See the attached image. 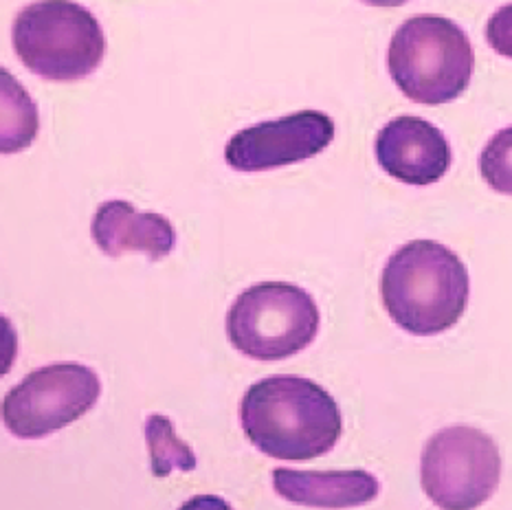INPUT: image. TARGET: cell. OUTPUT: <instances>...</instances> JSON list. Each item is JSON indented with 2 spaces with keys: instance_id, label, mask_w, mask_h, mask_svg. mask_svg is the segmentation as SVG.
I'll list each match as a JSON object with an SVG mask.
<instances>
[{
  "instance_id": "cell-1",
  "label": "cell",
  "mask_w": 512,
  "mask_h": 510,
  "mask_svg": "<svg viewBox=\"0 0 512 510\" xmlns=\"http://www.w3.org/2000/svg\"><path fill=\"white\" fill-rule=\"evenodd\" d=\"M240 423L255 449L286 462L326 456L343 429L341 409L330 392L295 374L253 383L242 396Z\"/></svg>"
},
{
  "instance_id": "cell-2",
  "label": "cell",
  "mask_w": 512,
  "mask_h": 510,
  "mask_svg": "<svg viewBox=\"0 0 512 510\" xmlns=\"http://www.w3.org/2000/svg\"><path fill=\"white\" fill-rule=\"evenodd\" d=\"M381 295L396 326L416 337H433L462 319L471 277L449 247L436 240H411L385 262Z\"/></svg>"
},
{
  "instance_id": "cell-3",
  "label": "cell",
  "mask_w": 512,
  "mask_h": 510,
  "mask_svg": "<svg viewBox=\"0 0 512 510\" xmlns=\"http://www.w3.org/2000/svg\"><path fill=\"white\" fill-rule=\"evenodd\" d=\"M387 69L407 99L442 106L469 88L475 71L473 44L464 29L438 14L407 18L387 49Z\"/></svg>"
},
{
  "instance_id": "cell-4",
  "label": "cell",
  "mask_w": 512,
  "mask_h": 510,
  "mask_svg": "<svg viewBox=\"0 0 512 510\" xmlns=\"http://www.w3.org/2000/svg\"><path fill=\"white\" fill-rule=\"evenodd\" d=\"M18 60L49 82H80L104 62L106 36L91 9L73 0H38L11 27Z\"/></svg>"
},
{
  "instance_id": "cell-5",
  "label": "cell",
  "mask_w": 512,
  "mask_h": 510,
  "mask_svg": "<svg viewBox=\"0 0 512 510\" xmlns=\"http://www.w3.org/2000/svg\"><path fill=\"white\" fill-rule=\"evenodd\" d=\"M321 324L313 295L288 282H262L242 291L227 313L231 346L255 361L295 357L315 341Z\"/></svg>"
},
{
  "instance_id": "cell-6",
  "label": "cell",
  "mask_w": 512,
  "mask_h": 510,
  "mask_svg": "<svg viewBox=\"0 0 512 510\" xmlns=\"http://www.w3.org/2000/svg\"><path fill=\"white\" fill-rule=\"evenodd\" d=\"M502 478L495 440L469 425H453L429 438L420 480L440 510H475L493 497Z\"/></svg>"
},
{
  "instance_id": "cell-7",
  "label": "cell",
  "mask_w": 512,
  "mask_h": 510,
  "mask_svg": "<svg viewBox=\"0 0 512 510\" xmlns=\"http://www.w3.org/2000/svg\"><path fill=\"white\" fill-rule=\"evenodd\" d=\"M99 394H102V381L86 365H44L27 374L5 394L0 418L11 436L38 440L91 412Z\"/></svg>"
},
{
  "instance_id": "cell-8",
  "label": "cell",
  "mask_w": 512,
  "mask_h": 510,
  "mask_svg": "<svg viewBox=\"0 0 512 510\" xmlns=\"http://www.w3.org/2000/svg\"><path fill=\"white\" fill-rule=\"evenodd\" d=\"M335 132L330 115L302 110L236 132L225 146V161L238 172L277 170L317 157L330 146Z\"/></svg>"
},
{
  "instance_id": "cell-9",
  "label": "cell",
  "mask_w": 512,
  "mask_h": 510,
  "mask_svg": "<svg viewBox=\"0 0 512 510\" xmlns=\"http://www.w3.org/2000/svg\"><path fill=\"white\" fill-rule=\"evenodd\" d=\"M376 159L392 179L425 187L449 172L453 154L440 128L427 119L403 115L378 130Z\"/></svg>"
},
{
  "instance_id": "cell-10",
  "label": "cell",
  "mask_w": 512,
  "mask_h": 510,
  "mask_svg": "<svg viewBox=\"0 0 512 510\" xmlns=\"http://www.w3.org/2000/svg\"><path fill=\"white\" fill-rule=\"evenodd\" d=\"M91 231L95 245L110 258L139 251L150 260H163L176 247V231L168 218L154 212H137L126 201L99 205Z\"/></svg>"
},
{
  "instance_id": "cell-11",
  "label": "cell",
  "mask_w": 512,
  "mask_h": 510,
  "mask_svg": "<svg viewBox=\"0 0 512 510\" xmlns=\"http://www.w3.org/2000/svg\"><path fill=\"white\" fill-rule=\"evenodd\" d=\"M273 489L297 506L339 510L370 504L381 493V484L367 471L275 469Z\"/></svg>"
},
{
  "instance_id": "cell-12",
  "label": "cell",
  "mask_w": 512,
  "mask_h": 510,
  "mask_svg": "<svg viewBox=\"0 0 512 510\" xmlns=\"http://www.w3.org/2000/svg\"><path fill=\"white\" fill-rule=\"evenodd\" d=\"M40 132L38 104L14 75L0 66V154L27 150Z\"/></svg>"
},
{
  "instance_id": "cell-13",
  "label": "cell",
  "mask_w": 512,
  "mask_h": 510,
  "mask_svg": "<svg viewBox=\"0 0 512 510\" xmlns=\"http://www.w3.org/2000/svg\"><path fill=\"white\" fill-rule=\"evenodd\" d=\"M146 442L152 456V473L157 478H168L172 471H194L198 467L194 451L176 436V429L168 416H148Z\"/></svg>"
},
{
  "instance_id": "cell-14",
  "label": "cell",
  "mask_w": 512,
  "mask_h": 510,
  "mask_svg": "<svg viewBox=\"0 0 512 510\" xmlns=\"http://www.w3.org/2000/svg\"><path fill=\"white\" fill-rule=\"evenodd\" d=\"M484 181L497 194L512 196V126L495 132L480 157Z\"/></svg>"
},
{
  "instance_id": "cell-15",
  "label": "cell",
  "mask_w": 512,
  "mask_h": 510,
  "mask_svg": "<svg viewBox=\"0 0 512 510\" xmlns=\"http://www.w3.org/2000/svg\"><path fill=\"white\" fill-rule=\"evenodd\" d=\"M486 40L495 53L512 60V3L499 7L495 14L488 18Z\"/></svg>"
},
{
  "instance_id": "cell-16",
  "label": "cell",
  "mask_w": 512,
  "mask_h": 510,
  "mask_svg": "<svg viewBox=\"0 0 512 510\" xmlns=\"http://www.w3.org/2000/svg\"><path fill=\"white\" fill-rule=\"evenodd\" d=\"M16 357H18V332L5 315H0V379L14 368Z\"/></svg>"
},
{
  "instance_id": "cell-17",
  "label": "cell",
  "mask_w": 512,
  "mask_h": 510,
  "mask_svg": "<svg viewBox=\"0 0 512 510\" xmlns=\"http://www.w3.org/2000/svg\"><path fill=\"white\" fill-rule=\"evenodd\" d=\"M178 510H233L229 502L222 500L218 495H196L187 500Z\"/></svg>"
},
{
  "instance_id": "cell-18",
  "label": "cell",
  "mask_w": 512,
  "mask_h": 510,
  "mask_svg": "<svg viewBox=\"0 0 512 510\" xmlns=\"http://www.w3.org/2000/svg\"><path fill=\"white\" fill-rule=\"evenodd\" d=\"M361 3L370 7H400L409 3V0H361Z\"/></svg>"
}]
</instances>
